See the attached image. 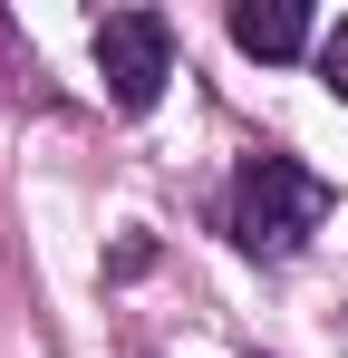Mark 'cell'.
Here are the masks:
<instances>
[{"label": "cell", "instance_id": "6da1fadb", "mask_svg": "<svg viewBox=\"0 0 348 358\" xmlns=\"http://www.w3.org/2000/svg\"><path fill=\"white\" fill-rule=\"evenodd\" d=\"M319 213H329V184L310 165H290V155H252L242 184H232V242L261 252V262H290L319 233Z\"/></svg>", "mask_w": 348, "mask_h": 358}, {"label": "cell", "instance_id": "7a4b0ae2", "mask_svg": "<svg viewBox=\"0 0 348 358\" xmlns=\"http://www.w3.org/2000/svg\"><path fill=\"white\" fill-rule=\"evenodd\" d=\"M97 78H107V97L126 117H145V107L165 97V78H174L165 10H107V20H97Z\"/></svg>", "mask_w": 348, "mask_h": 358}, {"label": "cell", "instance_id": "3957f363", "mask_svg": "<svg viewBox=\"0 0 348 358\" xmlns=\"http://www.w3.org/2000/svg\"><path fill=\"white\" fill-rule=\"evenodd\" d=\"M232 39L252 59H300L310 49V10L300 0H232Z\"/></svg>", "mask_w": 348, "mask_h": 358}, {"label": "cell", "instance_id": "277c9868", "mask_svg": "<svg viewBox=\"0 0 348 358\" xmlns=\"http://www.w3.org/2000/svg\"><path fill=\"white\" fill-rule=\"evenodd\" d=\"M319 78H329V97H348V20L319 29Z\"/></svg>", "mask_w": 348, "mask_h": 358}]
</instances>
